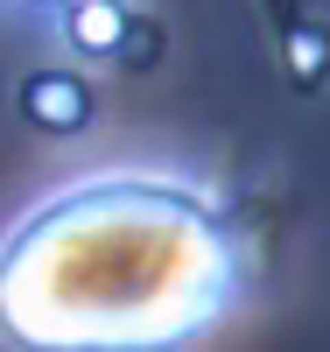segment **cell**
Returning a JSON list of instances; mask_svg holds the SVG:
<instances>
[{"mask_svg": "<svg viewBox=\"0 0 330 352\" xmlns=\"http://www.w3.org/2000/svg\"><path fill=\"white\" fill-rule=\"evenodd\" d=\"M246 254L225 204L148 169L84 176L0 240L14 352H183L239 310Z\"/></svg>", "mask_w": 330, "mask_h": 352, "instance_id": "6da1fadb", "label": "cell"}, {"mask_svg": "<svg viewBox=\"0 0 330 352\" xmlns=\"http://www.w3.org/2000/svg\"><path fill=\"white\" fill-rule=\"evenodd\" d=\"M21 120L36 134H84L92 127V85L78 71H28L21 78Z\"/></svg>", "mask_w": 330, "mask_h": 352, "instance_id": "7a4b0ae2", "label": "cell"}, {"mask_svg": "<svg viewBox=\"0 0 330 352\" xmlns=\"http://www.w3.org/2000/svg\"><path fill=\"white\" fill-rule=\"evenodd\" d=\"M127 28H134V14L119 0H78V8H64V36H71L78 56H119Z\"/></svg>", "mask_w": 330, "mask_h": 352, "instance_id": "3957f363", "label": "cell"}, {"mask_svg": "<svg viewBox=\"0 0 330 352\" xmlns=\"http://www.w3.org/2000/svg\"><path fill=\"white\" fill-rule=\"evenodd\" d=\"M288 71H295V85H316L330 71V36L323 28H295L288 36Z\"/></svg>", "mask_w": 330, "mask_h": 352, "instance_id": "277c9868", "label": "cell"}, {"mask_svg": "<svg viewBox=\"0 0 330 352\" xmlns=\"http://www.w3.org/2000/svg\"><path fill=\"white\" fill-rule=\"evenodd\" d=\"M119 64H134V71H148V64H162V28L134 14V28H127V43H119Z\"/></svg>", "mask_w": 330, "mask_h": 352, "instance_id": "5b68a950", "label": "cell"}, {"mask_svg": "<svg viewBox=\"0 0 330 352\" xmlns=\"http://www.w3.org/2000/svg\"><path fill=\"white\" fill-rule=\"evenodd\" d=\"M64 8H78V0H64Z\"/></svg>", "mask_w": 330, "mask_h": 352, "instance_id": "8992f818", "label": "cell"}]
</instances>
